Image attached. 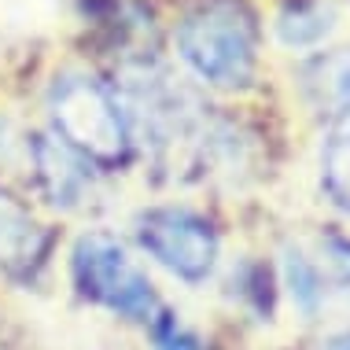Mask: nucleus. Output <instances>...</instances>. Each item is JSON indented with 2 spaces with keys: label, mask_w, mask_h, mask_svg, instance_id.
I'll return each instance as SVG.
<instances>
[{
  "label": "nucleus",
  "mask_w": 350,
  "mask_h": 350,
  "mask_svg": "<svg viewBox=\"0 0 350 350\" xmlns=\"http://www.w3.org/2000/svg\"><path fill=\"white\" fill-rule=\"evenodd\" d=\"M49 115L59 140L81 159L122 163L129 155V122L118 96L92 74H63L49 92Z\"/></svg>",
  "instance_id": "obj_2"
},
{
  "label": "nucleus",
  "mask_w": 350,
  "mask_h": 350,
  "mask_svg": "<svg viewBox=\"0 0 350 350\" xmlns=\"http://www.w3.org/2000/svg\"><path fill=\"white\" fill-rule=\"evenodd\" d=\"M306 92L328 118L350 115V52H328L306 67Z\"/></svg>",
  "instance_id": "obj_6"
},
{
  "label": "nucleus",
  "mask_w": 350,
  "mask_h": 350,
  "mask_svg": "<svg viewBox=\"0 0 350 350\" xmlns=\"http://www.w3.org/2000/svg\"><path fill=\"white\" fill-rule=\"evenodd\" d=\"M284 284H288V295L295 302V310L310 321L328 306V295H332V288H328L332 280H328L325 266L306 258L299 247L284 251Z\"/></svg>",
  "instance_id": "obj_7"
},
{
  "label": "nucleus",
  "mask_w": 350,
  "mask_h": 350,
  "mask_svg": "<svg viewBox=\"0 0 350 350\" xmlns=\"http://www.w3.org/2000/svg\"><path fill=\"white\" fill-rule=\"evenodd\" d=\"M321 181H325L328 196L350 211V115L336 118L332 129L321 148Z\"/></svg>",
  "instance_id": "obj_8"
},
{
  "label": "nucleus",
  "mask_w": 350,
  "mask_h": 350,
  "mask_svg": "<svg viewBox=\"0 0 350 350\" xmlns=\"http://www.w3.org/2000/svg\"><path fill=\"white\" fill-rule=\"evenodd\" d=\"M74 284L81 288V295H89L92 302L115 310L122 317L133 321L159 317V299L148 273L107 232H89L78 240V247H74Z\"/></svg>",
  "instance_id": "obj_3"
},
{
  "label": "nucleus",
  "mask_w": 350,
  "mask_h": 350,
  "mask_svg": "<svg viewBox=\"0 0 350 350\" xmlns=\"http://www.w3.org/2000/svg\"><path fill=\"white\" fill-rule=\"evenodd\" d=\"M277 33H280L284 44H291V49H310V44H321L328 33H332V8H328V4L295 8V12L280 15Z\"/></svg>",
  "instance_id": "obj_9"
},
{
  "label": "nucleus",
  "mask_w": 350,
  "mask_h": 350,
  "mask_svg": "<svg viewBox=\"0 0 350 350\" xmlns=\"http://www.w3.org/2000/svg\"><path fill=\"white\" fill-rule=\"evenodd\" d=\"M151 328H155V347L159 350H203L200 339L192 332H185L177 321H151Z\"/></svg>",
  "instance_id": "obj_11"
},
{
  "label": "nucleus",
  "mask_w": 350,
  "mask_h": 350,
  "mask_svg": "<svg viewBox=\"0 0 350 350\" xmlns=\"http://www.w3.org/2000/svg\"><path fill=\"white\" fill-rule=\"evenodd\" d=\"M137 240L159 266L188 284H203L217 262V232L211 221L181 206H155L140 214Z\"/></svg>",
  "instance_id": "obj_4"
},
{
  "label": "nucleus",
  "mask_w": 350,
  "mask_h": 350,
  "mask_svg": "<svg viewBox=\"0 0 350 350\" xmlns=\"http://www.w3.org/2000/svg\"><path fill=\"white\" fill-rule=\"evenodd\" d=\"M181 59L217 89H240L254 78L258 23L243 0H200L174 30Z\"/></svg>",
  "instance_id": "obj_1"
},
{
  "label": "nucleus",
  "mask_w": 350,
  "mask_h": 350,
  "mask_svg": "<svg viewBox=\"0 0 350 350\" xmlns=\"http://www.w3.org/2000/svg\"><path fill=\"white\" fill-rule=\"evenodd\" d=\"M30 155H33V170H37V177H41L44 192L52 196V203L74 206L85 196V188L92 185L89 159H81L78 151L67 148L63 140L37 137L30 144Z\"/></svg>",
  "instance_id": "obj_5"
},
{
  "label": "nucleus",
  "mask_w": 350,
  "mask_h": 350,
  "mask_svg": "<svg viewBox=\"0 0 350 350\" xmlns=\"http://www.w3.org/2000/svg\"><path fill=\"white\" fill-rule=\"evenodd\" d=\"M325 269H328V280L339 284L343 291H350V240L328 236L325 240Z\"/></svg>",
  "instance_id": "obj_10"
},
{
  "label": "nucleus",
  "mask_w": 350,
  "mask_h": 350,
  "mask_svg": "<svg viewBox=\"0 0 350 350\" xmlns=\"http://www.w3.org/2000/svg\"><path fill=\"white\" fill-rule=\"evenodd\" d=\"M317 350H350V328H339V332L325 336L317 343Z\"/></svg>",
  "instance_id": "obj_12"
}]
</instances>
